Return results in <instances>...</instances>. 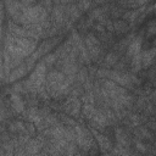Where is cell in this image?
<instances>
[{
  "instance_id": "cell-1",
  "label": "cell",
  "mask_w": 156,
  "mask_h": 156,
  "mask_svg": "<svg viewBox=\"0 0 156 156\" xmlns=\"http://www.w3.org/2000/svg\"><path fill=\"white\" fill-rule=\"evenodd\" d=\"M44 78H45V65L40 63L39 66H37L35 71L32 73V76L29 78V80L26 83L27 88L29 90H37V88H39L41 85V83L44 82Z\"/></svg>"
},
{
  "instance_id": "cell-2",
  "label": "cell",
  "mask_w": 156,
  "mask_h": 156,
  "mask_svg": "<svg viewBox=\"0 0 156 156\" xmlns=\"http://www.w3.org/2000/svg\"><path fill=\"white\" fill-rule=\"evenodd\" d=\"M76 130H77V141L80 146H84V147H89L91 145V136L90 134L80 128V127H76Z\"/></svg>"
},
{
  "instance_id": "cell-3",
  "label": "cell",
  "mask_w": 156,
  "mask_h": 156,
  "mask_svg": "<svg viewBox=\"0 0 156 156\" xmlns=\"http://www.w3.org/2000/svg\"><path fill=\"white\" fill-rule=\"evenodd\" d=\"M140 45H141V41L140 39L138 40H134L130 46H129V50H128V54L132 55V56H135V55H140Z\"/></svg>"
},
{
  "instance_id": "cell-4",
  "label": "cell",
  "mask_w": 156,
  "mask_h": 156,
  "mask_svg": "<svg viewBox=\"0 0 156 156\" xmlns=\"http://www.w3.org/2000/svg\"><path fill=\"white\" fill-rule=\"evenodd\" d=\"M11 101H12V107H13L16 111H18V112L23 111L24 105H23V102H22V100L20 99V96H18V95L13 94V95L11 96Z\"/></svg>"
},
{
  "instance_id": "cell-5",
  "label": "cell",
  "mask_w": 156,
  "mask_h": 156,
  "mask_svg": "<svg viewBox=\"0 0 156 156\" xmlns=\"http://www.w3.org/2000/svg\"><path fill=\"white\" fill-rule=\"evenodd\" d=\"M152 58H154V49L150 50V51H145L144 52L143 58H141V62H143V65L147 66V65H150L152 62Z\"/></svg>"
},
{
  "instance_id": "cell-6",
  "label": "cell",
  "mask_w": 156,
  "mask_h": 156,
  "mask_svg": "<svg viewBox=\"0 0 156 156\" xmlns=\"http://www.w3.org/2000/svg\"><path fill=\"white\" fill-rule=\"evenodd\" d=\"M95 112H96V110H95L90 104L84 105V107H83V113H84L88 118H90V119H91V117L95 115Z\"/></svg>"
},
{
  "instance_id": "cell-7",
  "label": "cell",
  "mask_w": 156,
  "mask_h": 156,
  "mask_svg": "<svg viewBox=\"0 0 156 156\" xmlns=\"http://www.w3.org/2000/svg\"><path fill=\"white\" fill-rule=\"evenodd\" d=\"M98 141H99L100 146H101L104 150H108L110 146H111L110 140H108L106 136H104V135H98Z\"/></svg>"
},
{
  "instance_id": "cell-8",
  "label": "cell",
  "mask_w": 156,
  "mask_h": 156,
  "mask_svg": "<svg viewBox=\"0 0 156 156\" xmlns=\"http://www.w3.org/2000/svg\"><path fill=\"white\" fill-rule=\"evenodd\" d=\"M24 72H26V71H24V67L17 68L15 72H12V73H11V76H10V78H9V79H10V80H15L16 78H20V77H22V76L24 74Z\"/></svg>"
}]
</instances>
